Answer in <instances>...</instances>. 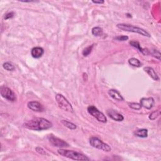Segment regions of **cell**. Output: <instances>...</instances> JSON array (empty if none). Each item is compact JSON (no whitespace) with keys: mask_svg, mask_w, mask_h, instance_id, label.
I'll return each mask as SVG.
<instances>
[{"mask_svg":"<svg viewBox=\"0 0 161 161\" xmlns=\"http://www.w3.org/2000/svg\"><path fill=\"white\" fill-rule=\"evenodd\" d=\"M23 127L32 130L42 131L48 130L52 127V123L43 118H34L23 123Z\"/></svg>","mask_w":161,"mask_h":161,"instance_id":"1","label":"cell"},{"mask_svg":"<svg viewBox=\"0 0 161 161\" xmlns=\"http://www.w3.org/2000/svg\"><path fill=\"white\" fill-rule=\"evenodd\" d=\"M57 152L59 155L67 157L68 159L74 160H83V161H87L89 160V158H88L85 155L77 152L74 150H69L66 149H59Z\"/></svg>","mask_w":161,"mask_h":161,"instance_id":"2","label":"cell"},{"mask_svg":"<svg viewBox=\"0 0 161 161\" xmlns=\"http://www.w3.org/2000/svg\"><path fill=\"white\" fill-rule=\"evenodd\" d=\"M117 26L118 29L122 30H123V31L137 33H139L142 35V36L150 37L149 33H148L144 29L138 27V26H133V25H129V24H125V23H119L117 25Z\"/></svg>","mask_w":161,"mask_h":161,"instance_id":"3","label":"cell"},{"mask_svg":"<svg viewBox=\"0 0 161 161\" xmlns=\"http://www.w3.org/2000/svg\"><path fill=\"white\" fill-rule=\"evenodd\" d=\"M56 100L59 108L62 110L70 113H73L74 111L72 104L69 103V101L62 94H57L56 95Z\"/></svg>","mask_w":161,"mask_h":161,"instance_id":"4","label":"cell"},{"mask_svg":"<svg viewBox=\"0 0 161 161\" xmlns=\"http://www.w3.org/2000/svg\"><path fill=\"white\" fill-rule=\"evenodd\" d=\"M89 144H90V145L93 147L103 150L104 152H108L111 151V150L109 145L106 144V143H104L99 138L96 137H92L90 139V140H89Z\"/></svg>","mask_w":161,"mask_h":161,"instance_id":"5","label":"cell"},{"mask_svg":"<svg viewBox=\"0 0 161 161\" xmlns=\"http://www.w3.org/2000/svg\"><path fill=\"white\" fill-rule=\"evenodd\" d=\"M87 111L100 122L103 123L107 122V118L106 116L102 112L98 110L94 106H89L87 108Z\"/></svg>","mask_w":161,"mask_h":161,"instance_id":"6","label":"cell"},{"mask_svg":"<svg viewBox=\"0 0 161 161\" xmlns=\"http://www.w3.org/2000/svg\"><path fill=\"white\" fill-rule=\"evenodd\" d=\"M0 93L3 98L8 101H15L16 100V95L15 93L8 87L2 86L0 89Z\"/></svg>","mask_w":161,"mask_h":161,"instance_id":"7","label":"cell"},{"mask_svg":"<svg viewBox=\"0 0 161 161\" xmlns=\"http://www.w3.org/2000/svg\"><path fill=\"white\" fill-rule=\"evenodd\" d=\"M48 139L49 142L51 143L52 145L57 147L64 148V147H68L69 146L67 143L64 140L60 139L52 135L48 137Z\"/></svg>","mask_w":161,"mask_h":161,"instance_id":"8","label":"cell"},{"mask_svg":"<svg viewBox=\"0 0 161 161\" xmlns=\"http://www.w3.org/2000/svg\"><path fill=\"white\" fill-rule=\"evenodd\" d=\"M140 104L142 107H144L147 110H150L154 105V100L152 97L142 98L140 100Z\"/></svg>","mask_w":161,"mask_h":161,"instance_id":"9","label":"cell"},{"mask_svg":"<svg viewBox=\"0 0 161 161\" xmlns=\"http://www.w3.org/2000/svg\"><path fill=\"white\" fill-rule=\"evenodd\" d=\"M107 115L110 118L115 121L122 122L124 120V117L122 115L112 109L107 111Z\"/></svg>","mask_w":161,"mask_h":161,"instance_id":"10","label":"cell"},{"mask_svg":"<svg viewBox=\"0 0 161 161\" xmlns=\"http://www.w3.org/2000/svg\"><path fill=\"white\" fill-rule=\"evenodd\" d=\"M27 106L29 109L33 111L41 112L43 111V107L39 102L36 101H30L27 104Z\"/></svg>","mask_w":161,"mask_h":161,"instance_id":"11","label":"cell"},{"mask_svg":"<svg viewBox=\"0 0 161 161\" xmlns=\"http://www.w3.org/2000/svg\"><path fill=\"white\" fill-rule=\"evenodd\" d=\"M44 53V50L40 47H35L31 50V56L35 59H39Z\"/></svg>","mask_w":161,"mask_h":161,"instance_id":"12","label":"cell"},{"mask_svg":"<svg viewBox=\"0 0 161 161\" xmlns=\"http://www.w3.org/2000/svg\"><path fill=\"white\" fill-rule=\"evenodd\" d=\"M108 94L113 98V99L118 101H122L124 100V98L122 96V94L115 89H110L108 91Z\"/></svg>","mask_w":161,"mask_h":161,"instance_id":"13","label":"cell"},{"mask_svg":"<svg viewBox=\"0 0 161 161\" xmlns=\"http://www.w3.org/2000/svg\"><path fill=\"white\" fill-rule=\"evenodd\" d=\"M130 44L133 47L137 49L142 53L143 54L147 56L149 54V50L146 49H143L141 47V46L140 45L139 42L137 41H131L130 42Z\"/></svg>","mask_w":161,"mask_h":161,"instance_id":"14","label":"cell"},{"mask_svg":"<svg viewBox=\"0 0 161 161\" xmlns=\"http://www.w3.org/2000/svg\"><path fill=\"white\" fill-rule=\"evenodd\" d=\"M145 72H146L154 80H159V77L155 71V70L150 67H146L144 68Z\"/></svg>","mask_w":161,"mask_h":161,"instance_id":"15","label":"cell"},{"mask_svg":"<svg viewBox=\"0 0 161 161\" xmlns=\"http://www.w3.org/2000/svg\"><path fill=\"white\" fill-rule=\"evenodd\" d=\"M134 135L140 138H146L148 136V130L145 128L139 129L134 132Z\"/></svg>","mask_w":161,"mask_h":161,"instance_id":"16","label":"cell"},{"mask_svg":"<svg viewBox=\"0 0 161 161\" xmlns=\"http://www.w3.org/2000/svg\"><path fill=\"white\" fill-rule=\"evenodd\" d=\"M61 123L62 124L64 125V126L67 128H68L69 129H70V130H76L77 128V126L74 124L72 122H70L67 120H61Z\"/></svg>","mask_w":161,"mask_h":161,"instance_id":"17","label":"cell"},{"mask_svg":"<svg viewBox=\"0 0 161 161\" xmlns=\"http://www.w3.org/2000/svg\"><path fill=\"white\" fill-rule=\"evenodd\" d=\"M128 63L130 65L134 66V67H140L142 66V63L140 61L136 59V58H131L128 60Z\"/></svg>","mask_w":161,"mask_h":161,"instance_id":"18","label":"cell"},{"mask_svg":"<svg viewBox=\"0 0 161 161\" xmlns=\"http://www.w3.org/2000/svg\"><path fill=\"white\" fill-rule=\"evenodd\" d=\"M92 34L96 37H100L103 35V29L99 26H95L92 29Z\"/></svg>","mask_w":161,"mask_h":161,"instance_id":"19","label":"cell"},{"mask_svg":"<svg viewBox=\"0 0 161 161\" xmlns=\"http://www.w3.org/2000/svg\"><path fill=\"white\" fill-rule=\"evenodd\" d=\"M3 68L8 71H13L15 69V66L10 62H5L3 65Z\"/></svg>","mask_w":161,"mask_h":161,"instance_id":"20","label":"cell"},{"mask_svg":"<svg viewBox=\"0 0 161 161\" xmlns=\"http://www.w3.org/2000/svg\"><path fill=\"white\" fill-rule=\"evenodd\" d=\"M128 104L130 108L135 110H139L142 108L141 104L138 103H128Z\"/></svg>","mask_w":161,"mask_h":161,"instance_id":"21","label":"cell"},{"mask_svg":"<svg viewBox=\"0 0 161 161\" xmlns=\"http://www.w3.org/2000/svg\"><path fill=\"white\" fill-rule=\"evenodd\" d=\"M93 48V45H92V46H90L87 47L86 48H85L83 50V55L84 57H86V56H89L91 53Z\"/></svg>","mask_w":161,"mask_h":161,"instance_id":"22","label":"cell"},{"mask_svg":"<svg viewBox=\"0 0 161 161\" xmlns=\"http://www.w3.org/2000/svg\"><path fill=\"white\" fill-rule=\"evenodd\" d=\"M159 115L160 112L159 111H154L150 114L149 118L151 120H154L158 117V116H159Z\"/></svg>","mask_w":161,"mask_h":161,"instance_id":"23","label":"cell"},{"mask_svg":"<svg viewBox=\"0 0 161 161\" xmlns=\"http://www.w3.org/2000/svg\"><path fill=\"white\" fill-rule=\"evenodd\" d=\"M152 55L154 57H155L156 59L160 60V53L159 51L157 50H153L152 51Z\"/></svg>","mask_w":161,"mask_h":161,"instance_id":"24","label":"cell"},{"mask_svg":"<svg viewBox=\"0 0 161 161\" xmlns=\"http://www.w3.org/2000/svg\"><path fill=\"white\" fill-rule=\"evenodd\" d=\"M115 39L118 41H126L128 39V37L125 36V35H122V36H118L117 37H115Z\"/></svg>","mask_w":161,"mask_h":161,"instance_id":"25","label":"cell"},{"mask_svg":"<svg viewBox=\"0 0 161 161\" xmlns=\"http://www.w3.org/2000/svg\"><path fill=\"white\" fill-rule=\"evenodd\" d=\"M35 150H36V151L37 152L41 155H47V152L46 151H45L42 148L40 147H36V149H35Z\"/></svg>","mask_w":161,"mask_h":161,"instance_id":"26","label":"cell"},{"mask_svg":"<svg viewBox=\"0 0 161 161\" xmlns=\"http://www.w3.org/2000/svg\"><path fill=\"white\" fill-rule=\"evenodd\" d=\"M14 15H15L14 12H10V13H8L6 15H5V20H8V19H12V18H13L14 16Z\"/></svg>","mask_w":161,"mask_h":161,"instance_id":"27","label":"cell"},{"mask_svg":"<svg viewBox=\"0 0 161 161\" xmlns=\"http://www.w3.org/2000/svg\"><path fill=\"white\" fill-rule=\"evenodd\" d=\"M93 3L95 4H103L104 3V1H92Z\"/></svg>","mask_w":161,"mask_h":161,"instance_id":"28","label":"cell"}]
</instances>
